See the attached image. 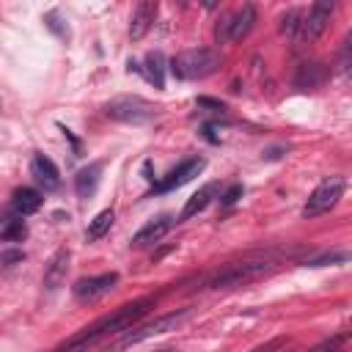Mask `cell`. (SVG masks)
<instances>
[{
	"label": "cell",
	"instance_id": "cell-24",
	"mask_svg": "<svg viewBox=\"0 0 352 352\" xmlns=\"http://www.w3.org/2000/svg\"><path fill=\"white\" fill-rule=\"evenodd\" d=\"M344 341H346V336H333V338H327V341L311 346L308 352H338V349L344 346Z\"/></svg>",
	"mask_w": 352,
	"mask_h": 352
},
{
	"label": "cell",
	"instance_id": "cell-21",
	"mask_svg": "<svg viewBox=\"0 0 352 352\" xmlns=\"http://www.w3.org/2000/svg\"><path fill=\"white\" fill-rule=\"evenodd\" d=\"M0 236H3V242H22V239L28 236L25 220H22V217H8V220L3 223V228H0Z\"/></svg>",
	"mask_w": 352,
	"mask_h": 352
},
{
	"label": "cell",
	"instance_id": "cell-27",
	"mask_svg": "<svg viewBox=\"0 0 352 352\" xmlns=\"http://www.w3.org/2000/svg\"><path fill=\"white\" fill-rule=\"evenodd\" d=\"M338 60H341V66H352V33L344 38V44H341V55H338Z\"/></svg>",
	"mask_w": 352,
	"mask_h": 352
},
{
	"label": "cell",
	"instance_id": "cell-16",
	"mask_svg": "<svg viewBox=\"0 0 352 352\" xmlns=\"http://www.w3.org/2000/svg\"><path fill=\"white\" fill-rule=\"evenodd\" d=\"M41 209V192L33 190V187H19L14 195H11V212L16 217H28L33 212Z\"/></svg>",
	"mask_w": 352,
	"mask_h": 352
},
{
	"label": "cell",
	"instance_id": "cell-29",
	"mask_svg": "<svg viewBox=\"0 0 352 352\" xmlns=\"http://www.w3.org/2000/svg\"><path fill=\"white\" fill-rule=\"evenodd\" d=\"M22 258H25L22 250H6V253H3V264H6V267H11L14 261H22Z\"/></svg>",
	"mask_w": 352,
	"mask_h": 352
},
{
	"label": "cell",
	"instance_id": "cell-6",
	"mask_svg": "<svg viewBox=\"0 0 352 352\" xmlns=\"http://www.w3.org/2000/svg\"><path fill=\"white\" fill-rule=\"evenodd\" d=\"M104 113L124 124H146L154 118V107L140 96H118V99L107 102Z\"/></svg>",
	"mask_w": 352,
	"mask_h": 352
},
{
	"label": "cell",
	"instance_id": "cell-25",
	"mask_svg": "<svg viewBox=\"0 0 352 352\" xmlns=\"http://www.w3.org/2000/svg\"><path fill=\"white\" fill-rule=\"evenodd\" d=\"M286 344H289V336H275V338H270L267 344L256 346L253 352H280V349H286Z\"/></svg>",
	"mask_w": 352,
	"mask_h": 352
},
{
	"label": "cell",
	"instance_id": "cell-15",
	"mask_svg": "<svg viewBox=\"0 0 352 352\" xmlns=\"http://www.w3.org/2000/svg\"><path fill=\"white\" fill-rule=\"evenodd\" d=\"M170 228H173V220H170V217H165V214H162V217H157V220H148V223H146V226L132 236V245H135V248H143V245L160 242Z\"/></svg>",
	"mask_w": 352,
	"mask_h": 352
},
{
	"label": "cell",
	"instance_id": "cell-8",
	"mask_svg": "<svg viewBox=\"0 0 352 352\" xmlns=\"http://www.w3.org/2000/svg\"><path fill=\"white\" fill-rule=\"evenodd\" d=\"M330 16H333V3H327V0L314 3V6L308 8V14L302 16V25H300V33H297L294 41H300V44H311V41H316V38L327 30Z\"/></svg>",
	"mask_w": 352,
	"mask_h": 352
},
{
	"label": "cell",
	"instance_id": "cell-26",
	"mask_svg": "<svg viewBox=\"0 0 352 352\" xmlns=\"http://www.w3.org/2000/svg\"><path fill=\"white\" fill-rule=\"evenodd\" d=\"M239 198H242V184H231V187L223 192L220 204H223V206H231V204H236Z\"/></svg>",
	"mask_w": 352,
	"mask_h": 352
},
{
	"label": "cell",
	"instance_id": "cell-1",
	"mask_svg": "<svg viewBox=\"0 0 352 352\" xmlns=\"http://www.w3.org/2000/svg\"><path fill=\"white\" fill-rule=\"evenodd\" d=\"M151 308H154V300H138V302L121 305L118 311L102 316V319L94 322L91 327H85V330H80L77 336H72V338H69L63 346H58L55 352H88V349H94L96 344H102L104 338L121 336L124 330L135 327V322L143 319Z\"/></svg>",
	"mask_w": 352,
	"mask_h": 352
},
{
	"label": "cell",
	"instance_id": "cell-17",
	"mask_svg": "<svg viewBox=\"0 0 352 352\" xmlns=\"http://www.w3.org/2000/svg\"><path fill=\"white\" fill-rule=\"evenodd\" d=\"M324 80V66L322 63H302L294 74V85L302 88V91H311V88H319Z\"/></svg>",
	"mask_w": 352,
	"mask_h": 352
},
{
	"label": "cell",
	"instance_id": "cell-2",
	"mask_svg": "<svg viewBox=\"0 0 352 352\" xmlns=\"http://www.w3.org/2000/svg\"><path fill=\"white\" fill-rule=\"evenodd\" d=\"M223 58L217 50L212 47H198V50H184L182 55H176L170 60V72L179 77V80H201V77H209L220 69Z\"/></svg>",
	"mask_w": 352,
	"mask_h": 352
},
{
	"label": "cell",
	"instance_id": "cell-11",
	"mask_svg": "<svg viewBox=\"0 0 352 352\" xmlns=\"http://www.w3.org/2000/svg\"><path fill=\"white\" fill-rule=\"evenodd\" d=\"M154 16H157V3H154V0H140V3L135 6V11H132L129 38H132V41H140V38L148 33Z\"/></svg>",
	"mask_w": 352,
	"mask_h": 352
},
{
	"label": "cell",
	"instance_id": "cell-7",
	"mask_svg": "<svg viewBox=\"0 0 352 352\" xmlns=\"http://www.w3.org/2000/svg\"><path fill=\"white\" fill-rule=\"evenodd\" d=\"M253 22H256V8L253 6H242L239 11H234V14H228V16H223L217 22L214 38L220 44H226V41H242L253 30Z\"/></svg>",
	"mask_w": 352,
	"mask_h": 352
},
{
	"label": "cell",
	"instance_id": "cell-14",
	"mask_svg": "<svg viewBox=\"0 0 352 352\" xmlns=\"http://www.w3.org/2000/svg\"><path fill=\"white\" fill-rule=\"evenodd\" d=\"M217 195H220V184H217V182L204 184L198 192H192V195L187 198V204H184V209H182L179 220H190V217H195V214H198V212H204V209H206Z\"/></svg>",
	"mask_w": 352,
	"mask_h": 352
},
{
	"label": "cell",
	"instance_id": "cell-10",
	"mask_svg": "<svg viewBox=\"0 0 352 352\" xmlns=\"http://www.w3.org/2000/svg\"><path fill=\"white\" fill-rule=\"evenodd\" d=\"M206 168V160L204 157H192V160H184L179 168H173L162 182H157V187H154V192H170V190H176V187H182V184H187V182H192L201 170Z\"/></svg>",
	"mask_w": 352,
	"mask_h": 352
},
{
	"label": "cell",
	"instance_id": "cell-12",
	"mask_svg": "<svg viewBox=\"0 0 352 352\" xmlns=\"http://www.w3.org/2000/svg\"><path fill=\"white\" fill-rule=\"evenodd\" d=\"M69 256H72L69 248H58L55 256L50 258V264H47V270H44V289H47V292H55V289L63 286L66 270H69Z\"/></svg>",
	"mask_w": 352,
	"mask_h": 352
},
{
	"label": "cell",
	"instance_id": "cell-28",
	"mask_svg": "<svg viewBox=\"0 0 352 352\" xmlns=\"http://www.w3.org/2000/svg\"><path fill=\"white\" fill-rule=\"evenodd\" d=\"M198 107H209V110H214V113H223V110H226V104H223V102L209 99V96H198Z\"/></svg>",
	"mask_w": 352,
	"mask_h": 352
},
{
	"label": "cell",
	"instance_id": "cell-18",
	"mask_svg": "<svg viewBox=\"0 0 352 352\" xmlns=\"http://www.w3.org/2000/svg\"><path fill=\"white\" fill-rule=\"evenodd\" d=\"M99 173H102V165H99V162H94V165H88V168H82V170L77 173L74 190H77L80 198L94 195V190H96V184H99Z\"/></svg>",
	"mask_w": 352,
	"mask_h": 352
},
{
	"label": "cell",
	"instance_id": "cell-20",
	"mask_svg": "<svg viewBox=\"0 0 352 352\" xmlns=\"http://www.w3.org/2000/svg\"><path fill=\"white\" fill-rule=\"evenodd\" d=\"M113 220H116V214H113V209H104V212H99L91 223H88V228H85V236L94 242V239H102L107 231H110V226H113Z\"/></svg>",
	"mask_w": 352,
	"mask_h": 352
},
{
	"label": "cell",
	"instance_id": "cell-4",
	"mask_svg": "<svg viewBox=\"0 0 352 352\" xmlns=\"http://www.w3.org/2000/svg\"><path fill=\"white\" fill-rule=\"evenodd\" d=\"M272 270V264L267 258H258V261H236V264H228L223 270H217L214 275H209L204 280L206 289H234V286H245L261 275H267Z\"/></svg>",
	"mask_w": 352,
	"mask_h": 352
},
{
	"label": "cell",
	"instance_id": "cell-19",
	"mask_svg": "<svg viewBox=\"0 0 352 352\" xmlns=\"http://www.w3.org/2000/svg\"><path fill=\"white\" fill-rule=\"evenodd\" d=\"M165 58L162 52H148L146 55V77L154 82V88H165Z\"/></svg>",
	"mask_w": 352,
	"mask_h": 352
},
{
	"label": "cell",
	"instance_id": "cell-22",
	"mask_svg": "<svg viewBox=\"0 0 352 352\" xmlns=\"http://www.w3.org/2000/svg\"><path fill=\"white\" fill-rule=\"evenodd\" d=\"M300 25H302V16H300V11H286L283 16H280V33L283 36H292V38H297V33H300Z\"/></svg>",
	"mask_w": 352,
	"mask_h": 352
},
{
	"label": "cell",
	"instance_id": "cell-9",
	"mask_svg": "<svg viewBox=\"0 0 352 352\" xmlns=\"http://www.w3.org/2000/svg\"><path fill=\"white\" fill-rule=\"evenodd\" d=\"M118 283V272H102V275H91V278H80L72 286V294L77 302H94L99 297H104L107 292H113Z\"/></svg>",
	"mask_w": 352,
	"mask_h": 352
},
{
	"label": "cell",
	"instance_id": "cell-13",
	"mask_svg": "<svg viewBox=\"0 0 352 352\" xmlns=\"http://www.w3.org/2000/svg\"><path fill=\"white\" fill-rule=\"evenodd\" d=\"M30 176L44 187V190H58L60 187V173L55 168V162L44 154H36L30 160Z\"/></svg>",
	"mask_w": 352,
	"mask_h": 352
},
{
	"label": "cell",
	"instance_id": "cell-5",
	"mask_svg": "<svg viewBox=\"0 0 352 352\" xmlns=\"http://www.w3.org/2000/svg\"><path fill=\"white\" fill-rule=\"evenodd\" d=\"M344 190H346V179H344V176H330V179H324V182L308 195V201H305V206H302V217H305V220H314V217H319V214H327V212L344 198Z\"/></svg>",
	"mask_w": 352,
	"mask_h": 352
},
{
	"label": "cell",
	"instance_id": "cell-3",
	"mask_svg": "<svg viewBox=\"0 0 352 352\" xmlns=\"http://www.w3.org/2000/svg\"><path fill=\"white\" fill-rule=\"evenodd\" d=\"M190 316V308H179V311H170V314H162L160 319H154V322H148V324H140V327H129V330H124L113 344H110V349L113 352H118V349H126V346H135V344H140V341H146V338H154V336H162V333H168V330H176L184 319Z\"/></svg>",
	"mask_w": 352,
	"mask_h": 352
},
{
	"label": "cell",
	"instance_id": "cell-23",
	"mask_svg": "<svg viewBox=\"0 0 352 352\" xmlns=\"http://www.w3.org/2000/svg\"><path fill=\"white\" fill-rule=\"evenodd\" d=\"M349 258V253H344V250H338V253H322V256H316V258H311V261H305L308 267H324V264H341V261H346Z\"/></svg>",
	"mask_w": 352,
	"mask_h": 352
}]
</instances>
